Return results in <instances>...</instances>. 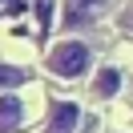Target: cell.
Segmentation results:
<instances>
[{
    "instance_id": "cell-2",
    "label": "cell",
    "mask_w": 133,
    "mask_h": 133,
    "mask_svg": "<svg viewBox=\"0 0 133 133\" xmlns=\"http://www.w3.org/2000/svg\"><path fill=\"white\" fill-rule=\"evenodd\" d=\"M77 125H81V105L77 101H57L49 109L44 133H77Z\"/></svg>"
},
{
    "instance_id": "cell-4",
    "label": "cell",
    "mask_w": 133,
    "mask_h": 133,
    "mask_svg": "<svg viewBox=\"0 0 133 133\" xmlns=\"http://www.w3.org/2000/svg\"><path fill=\"white\" fill-rule=\"evenodd\" d=\"M24 125V101L16 93H0V133H16Z\"/></svg>"
},
{
    "instance_id": "cell-5",
    "label": "cell",
    "mask_w": 133,
    "mask_h": 133,
    "mask_svg": "<svg viewBox=\"0 0 133 133\" xmlns=\"http://www.w3.org/2000/svg\"><path fill=\"white\" fill-rule=\"evenodd\" d=\"M28 81V73L20 65H4L0 61V89H16V85H24Z\"/></svg>"
},
{
    "instance_id": "cell-7",
    "label": "cell",
    "mask_w": 133,
    "mask_h": 133,
    "mask_svg": "<svg viewBox=\"0 0 133 133\" xmlns=\"http://www.w3.org/2000/svg\"><path fill=\"white\" fill-rule=\"evenodd\" d=\"M125 24H129V28H133V8H129V16H125Z\"/></svg>"
},
{
    "instance_id": "cell-6",
    "label": "cell",
    "mask_w": 133,
    "mask_h": 133,
    "mask_svg": "<svg viewBox=\"0 0 133 133\" xmlns=\"http://www.w3.org/2000/svg\"><path fill=\"white\" fill-rule=\"evenodd\" d=\"M73 4H81V8H89V12H97V8H109L113 0H73Z\"/></svg>"
},
{
    "instance_id": "cell-1",
    "label": "cell",
    "mask_w": 133,
    "mask_h": 133,
    "mask_svg": "<svg viewBox=\"0 0 133 133\" xmlns=\"http://www.w3.org/2000/svg\"><path fill=\"white\" fill-rule=\"evenodd\" d=\"M89 65H93V49H89L85 41H77V36L52 44L49 57H44V69H49L52 77H61V81H77V77H85Z\"/></svg>"
},
{
    "instance_id": "cell-3",
    "label": "cell",
    "mask_w": 133,
    "mask_h": 133,
    "mask_svg": "<svg viewBox=\"0 0 133 133\" xmlns=\"http://www.w3.org/2000/svg\"><path fill=\"white\" fill-rule=\"evenodd\" d=\"M121 85H125V73L117 65H105V69H97V77H93V97H97V101H109V97L121 93Z\"/></svg>"
}]
</instances>
